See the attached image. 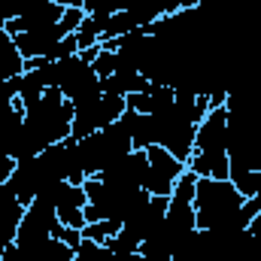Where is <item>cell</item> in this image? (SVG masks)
<instances>
[{
	"instance_id": "cell-1",
	"label": "cell",
	"mask_w": 261,
	"mask_h": 261,
	"mask_svg": "<svg viewBox=\"0 0 261 261\" xmlns=\"http://www.w3.org/2000/svg\"><path fill=\"white\" fill-rule=\"evenodd\" d=\"M197 176L210 179H228L231 158H228V110L216 107L203 116V122L195 130V149L186 164Z\"/></svg>"
},
{
	"instance_id": "cell-2",
	"label": "cell",
	"mask_w": 261,
	"mask_h": 261,
	"mask_svg": "<svg viewBox=\"0 0 261 261\" xmlns=\"http://www.w3.org/2000/svg\"><path fill=\"white\" fill-rule=\"evenodd\" d=\"M24 125L37 130L49 146L61 143L73 128V103L61 94V88H46L43 97L24 110Z\"/></svg>"
},
{
	"instance_id": "cell-3",
	"label": "cell",
	"mask_w": 261,
	"mask_h": 261,
	"mask_svg": "<svg viewBox=\"0 0 261 261\" xmlns=\"http://www.w3.org/2000/svg\"><path fill=\"white\" fill-rule=\"evenodd\" d=\"M146 155H149V173H146L143 189H146L149 195L170 197L176 179L186 173V161H179L176 155H170L164 146H149Z\"/></svg>"
},
{
	"instance_id": "cell-4",
	"label": "cell",
	"mask_w": 261,
	"mask_h": 261,
	"mask_svg": "<svg viewBox=\"0 0 261 261\" xmlns=\"http://www.w3.org/2000/svg\"><path fill=\"white\" fill-rule=\"evenodd\" d=\"M49 182V176L43 173V167H40V161L37 158H24V161H15V170L9 173V179H6V186L12 189V195L18 197V203L21 206H28V203H34L37 195H40V189Z\"/></svg>"
},
{
	"instance_id": "cell-5",
	"label": "cell",
	"mask_w": 261,
	"mask_h": 261,
	"mask_svg": "<svg viewBox=\"0 0 261 261\" xmlns=\"http://www.w3.org/2000/svg\"><path fill=\"white\" fill-rule=\"evenodd\" d=\"M167 203H170V197H161V195H149L134 213H130L128 219H125V228H128L134 237H140V243L164 222V216H167Z\"/></svg>"
},
{
	"instance_id": "cell-6",
	"label": "cell",
	"mask_w": 261,
	"mask_h": 261,
	"mask_svg": "<svg viewBox=\"0 0 261 261\" xmlns=\"http://www.w3.org/2000/svg\"><path fill=\"white\" fill-rule=\"evenodd\" d=\"M67 34L61 31V24H52V28H40V31H24V34H15V46H18V55L24 61H34V58H49V52L64 40Z\"/></svg>"
},
{
	"instance_id": "cell-7",
	"label": "cell",
	"mask_w": 261,
	"mask_h": 261,
	"mask_svg": "<svg viewBox=\"0 0 261 261\" xmlns=\"http://www.w3.org/2000/svg\"><path fill=\"white\" fill-rule=\"evenodd\" d=\"M216 258H219V243H216L213 231H200V228H195L173 249V261H216Z\"/></svg>"
},
{
	"instance_id": "cell-8",
	"label": "cell",
	"mask_w": 261,
	"mask_h": 261,
	"mask_svg": "<svg viewBox=\"0 0 261 261\" xmlns=\"http://www.w3.org/2000/svg\"><path fill=\"white\" fill-rule=\"evenodd\" d=\"M70 149H73V137L46 146V149L37 155V161H40V167H43V173H46L49 179H67V170H70Z\"/></svg>"
},
{
	"instance_id": "cell-9",
	"label": "cell",
	"mask_w": 261,
	"mask_h": 261,
	"mask_svg": "<svg viewBox=\"0 0 261 261\" xmlns=\"http://www.w3.org/2000/svg\"><path fill=\"white\" fill-rule=\"evenodd\" d=\"M128 110V100L119 97V94H100V100L94 103V122H97V130H103L107 125L119 122Z\"/></svg>"
},
{
	"instance_id": "cell-10",
	"label": "cell",
	"mask_w": 261,
	"mask_h": 261,
	"mask_svg": "<svg viewBox=\"0 0 261 261\" xmlns=\"http://www.w3.org/2000/svg\"><path fill=\"white\" fill-rule=\"evenodd\" d=\"M228 179L234 182V189L243 197H255V192H258V170H252V167H246V164H240V161H231Z\"/></svg>"
},
{
	"instance_id": "cell-11",
	"label": "cell",
	"mask_w": 261,
	"mask_h": 261,
	"mask_svg": "<svg viewBox=\"0 0 261 261\" xmlns=\"http://www.w3.org/2000/svg\"><path fill=\"white\" fill-rule=\"evenodd\" d=\"M28 252L37 261H73L76 258V252L67 246L64 240H58V237H49V240H43L37 249H28Z\"/></svg>"
},
{
	"instance_id": "cell-12",
	"label": "cell",
	"mask_w": 261,
	"mask_h": 261,
	"mask_svg": "<svg viewBox=\"0 0 261 261\" xmlns=\"http://www.w3.org/2000/svg\"><path fill=\"white\" fill-rule=\"evenodd\" d=\"M73 37H76L79 49L97 46V43H100V37H103V15H85V18H82V24H79V31H76Z\"/></svg>"
},
{
	"instance_id": "cell-13",
	"label": "cell",
	"mask_w": 261,
	"mask_h": 261,
	"mask_svg": "<svg viewBox=\"0 0 261 261\" xmlns=\"http://www.w3.org/2000/svg\"><path fill=\"white\" fill-rule=\"evenodd\" d=\"M125 12L130 15V21H134L137 28H149L152 21H158V18H161V12L155 9V3H152V0H128Z\"/></svg>"
},
{
	"instance_id": "cell-14",
	"label": "cell",
	"mask_w": 261,
	"mask_h": 261,
	"mask_svg": "<svg viewBox=\"0 0 261 261\" xmlns=\"http://www.w3.org/2000/svg\"><path fill=\"white\" fill-rule=\"evenodd\" d=\"M122 231V222H116V219H100V222H88L85 228H82V237L85 240H94V243H107L110 237H116Z\"/></svg>"
},
{
	"instance_id": "cell-15",
	"label": "cell",
	"mask_w": 261,
	"mask_h": 261,
	"mask_svg": "<svg viewBox=\"0 0 261 261\" xmlns=\"http://www.w3.org/2000/svg\"><path fill=\"white\" fill-rule=\"evenodd\" d=\"M195 189H197V173H192L186 167V173L176 179V186L170 192V200L173 203H195Z\"/></svg>"
},
{
	"instance_id": "cell-16",
	"label": "cell",
	"mask_w": 261,
	"mask_h": 261,
	"mask_svg": "<svg viewBox=\"0 0 261 261\" xmlns=\"http://www.w3.org/2000/svg\"><path fill=\"white\" fill-rule=\"evenodd\" d=\"M76 258H82V261H119L116 252L107 249V243H94V240H85V237L76 246Z\"/></svg>"
},
{
	"instance_id": "cell-17",
	"label": "cell",
	"mask_w": 261,
	"mask_h": 261,
	"mask_svg": "<svg viewBox=\"0 0 261 261\" xmlns=\"http://www.w3.org/2000/svg\"><path fill=\"white\" fill-rule=\"evenodd\" d=\"M116 67H119V55H116V52H110V49H100V55L91 61V70H94V76H97V79L113 76V73H116Z\"/></svg>"
},
{
	"instance_id": "cell-18",
	"label": "cell",
	"mask_w": 261,
	"mask_h": 261,
	"mask_svg": "<svg viewBox=\"0 0 261 261\" xmlns=\"http://www.w3.org/2000/svg\"><path fill=\"white\" fill-rule=\"evenodd\" d=\"M15 61H24V58L18 55V46H15V40H12V34H9L6 28H0V67L15 64Z\"/></svg>"
},
{
	"instance_id": "cell-19",
	"label": "cell",
	"mask_w": 261,
	"mask_h": 261,
	"mask_svg": "<svg viewBox=\"0 0 261 261\" xmlns=\"http://www.w3.org/2000/svg\"><path fill=\"white\" fill-rule=\"evenodd\" d=\"M21 79V76H18ZM18 79H9V82H0V113L12 110L15 100H18Z\"/></svg>"
},
{
	"instance_id": "cell-20",
	"label": "cell",
	"mask_w": 261,
	"mask_h": 261,
	"mask_svg": "<svg viewBox=\"0 0 261 261\" xmlns=\"http://www.w3.org/2000/svg\"><path fill=\"white\" fill-rule=\"evenodd\" d=\"M82 18H85V12H82V6H70V9H64V15H61V31L64 34H76L79 31V24H82Z\"/></svg>"
},
{
	"instance_id": "cell-21",
	"label": "cell",
	"mask_w": 261,
	"mask_h": 261,
	"mask_svg": "<svg viewBox=\"0 0 261 261\" xmlns=\"http://www.w3.org/2000/svg\"><path fill=\"white\" fill-rule=\"evenodd\" d=\"M58 240H64L67 246H70V249L76 252V246L82 243V231H79V228H61V234H58Z\"/></svg>"
},
{
	"instance_id": "cell-22",
	"label": "cell",
	"mask_w": 261,
	"mask_h": 261,
	"mask_svg": "<svg viewBox=\"0 0 261 261\" xmlns=\"http://www.w3.org/2000/svg\"><path fill=\"white\" fill-rule=\"evenodd\" d=\"M12 203H18V197L12 195V189H9L6 182H0V210H6V206H12Z\"/></svg>"
},
{
	"instance_id": "cell-23",
	"label": "cell",
	"mask_w": 261,
	"mask_h": 261,
	"mask_svg": "<svg viewBox=\"0 0 261 261\" xmlns=\"http://www.w3.org/2000/svg\"><path fill=\"white\" fill-rule=\"evenodd\" d=\"M12 170H15V158H9V155H0V182H6Z\"/></svg>"
},
{
	"instance_id": "cell-24",
	"label": "cell",
	"mask_w": 261,
	"mask_h": 261,
	"mask_svg": "<svg viewBox=\"0 0 261 261\" xmlns=\"http://www.w3.org/2000/svg\"><path fill=\"white\" fill-rule=\"evenodd\" d=\"M246 231H249V234H252V237H255V240L261 243V213L255 216V219H252V222H249V228H246Z\"/></svg>"
},
{
	"instance_id": "cell-25",
	"label": "cell",
	"mask_w": 261,
	"mask_h": 261,
	"mask_svg": "<svg viewBox=\"0 0 261 261\" xmlns=\"http://www.w3.org/2000/svg\"><path fill=\"white\" fill-rule=\"evenodd\" d=\"M119 261H149L146 255H140V252H134V255H128V258H119Z\"/></svg>"
},
{
	"instance_id": "cell-26",
	"label": "cell",
	"mask_w": 261,
	"mask_h": 261,
	"mask_svg": "<svg viewBox=\"0 0 261 261\" xmlns=\"http://www.w3.org/2000/svg\"><path fill=\"white\" fill-rule=\"evenodd\" d=\"M73 261H82V258H73Z\"/></svg>"
}]
</instances>
